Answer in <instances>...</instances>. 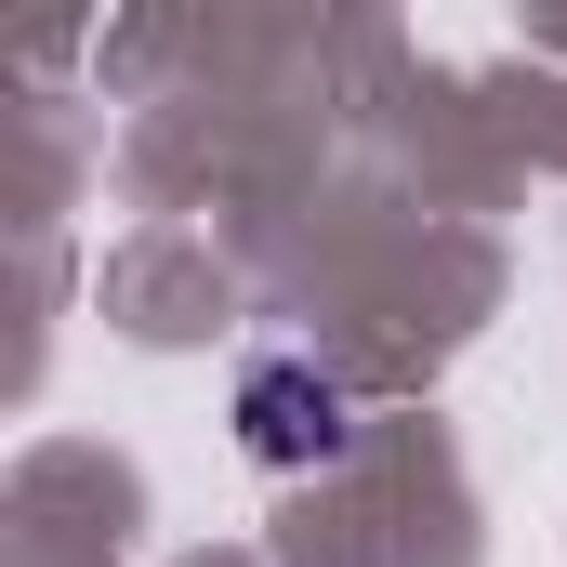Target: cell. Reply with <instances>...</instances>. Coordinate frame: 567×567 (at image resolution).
Masks as SVG:
<instances>
[{"instance_id":"6da1fadb","label":"cell","mask_w":567,"mask_h":567,"mask_svg":"<svg viewBox=\"0 0 567 567\" xmlns=\"http://www.w3.org/2000/svg\"><path fill=\"white\" fill-rule=\"evenodd\" d=\"M225 435H238V462H265V475H330V462L357 449V383H343L317 343H265V357H238V383H225Z\"/></svg>"}]
</instances>
